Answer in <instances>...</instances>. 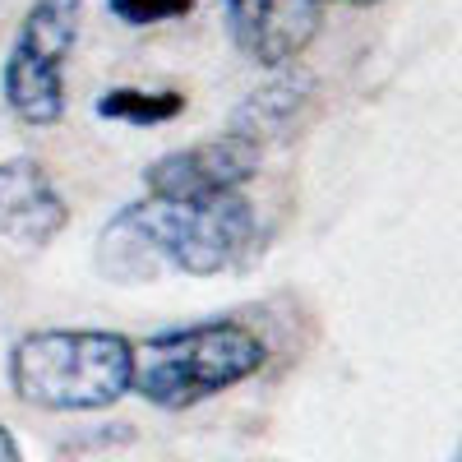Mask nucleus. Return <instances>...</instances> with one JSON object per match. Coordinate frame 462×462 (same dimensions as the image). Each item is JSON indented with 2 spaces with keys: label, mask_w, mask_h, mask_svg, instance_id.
<instances>
[{
  "label": "nucleus",
  "mask_w": 462,
  "mask_h": 462,
  "mask_svg": "<svg viewBox=\"0 0 462 462\" xmlns=\"http://www.w3.org/2000/svg\"><path fill=\"white\" fill-rule=\"evenodd\" d=\"M226 32L254 65L282 69L315 42L324 0H222Z\"/></svg>",
  "instance_id": "6"
},
{
  "label": "nucleus",
  "mask_w": 462,
  "mask_h": 462,
  "mask_svg": "<svg viewBox=\"0 0 462 462\" xmlns=\"http://www.w3.org/2000/svg\"><path fill=\"white\" fill-rule=\"evenodd\" d=\"M69 222L56 180L32 158L0 162V236L14 245H47Z\"/></svg>",
  "instance_id": "7"
},
{
  "label": "nucleus",
  "mask_w": 462,
  "mask_h": 462,
  "mask_svg": "<svg viewBox=\"0 0 462 462\" xmlns=\"http://www.w3.org/2000/svg\"><path fill=\"white\" fill-rule=\"evenodd\" d=\"M79 19L84 0H37L28 10L0 88L19 121L28 125H56L65 111V60L79 42Z\"/></svg>",
  "instance_id": "4"
},
{
  "label": "nucleus",
  "mask_w": 462,
  "mask_h": 462,
  "mask_svg": "<svg viewBox=\"0 0 462 462\" xmlns=\"http://www.w3.org/2000/svg\"><path fill=\"white\" fill-rule=\"evenodd\" d=\"M0 462H19V444L10 439V430L0 426Z\"/></svg>",
  "instance_id": "11"
},
{
  "label": "nucleus",
  "mask_w": 462,
  "mask_h": 462,
  "mask_svg": "<svg viewBox=\"0 0 462 462\" xmlns=\"http://www.w3.org/2000/svg\"><path fill=\"white\" fill-rule=\"evenodd\" d=\"M111 14L130 23V28H143V23H162V19H180L195 0H106Z\"/></svg>",
  "instance_id": "10"
},
{
  "label": "nucleus",
  "mask_w": 462,
  "mask_h": 462,
  "mask_svg": "<svg viewBox=\"0 0 462 462\" xmlns=\"http://www.w3.org/2000/svg\"><path fill=\"white\" fill-rule=\"evenodd\" d=\"M134 342L102 328H42L19 337L10 383L28 407L97 411L130 393Z\"/></svg>",
  "instance_id": "2"
},
{
  "label": "nucleus",
  "mask_w": 462,
  "mask_h": 462,
  "mask_svg": "<svg viewBox=\"0 0 462 462\" xmlns=\"http://www.w3.org/2000/svg\"><path fill=\"white\" fill-rule=\"evenodd\" d=\"M254 171H259V143L241 130H226L217 139L162 152L143 171V185L148 195H162V199H204V195L241 189Z\"/></svg>",
  "instance_id": "5"
},
{
  "label": "nucleus",
  "mask_w": 462,
  "mask_h": 462,
  "mask_svg": "<svg viewBox=\"0 0 462 462\" xmlns=\"http://www.w3.org/2000/svg\"><path fill=\"white\" fill-rule=\"evenodd\" d=\"M300 97H305V79H296V74H282L278 84L259 88V93L236 111V125H231V130H241V134H250V139L259 143L263 130H282V125L291 121L296 106H300Z\"/></svg>",
  "instance_id": "8"
},
{
  "label": "nucleus",
  "mask_w": 462,
  "mask_h": 462,
  "mask_svg": "<svg viewBox=\"0 0 462 462\" xmlns=\"http://www.w3.org/2000/svg\"><path fill=\"white\" fill-rule=\"evenodd\" d=\"M268 356V346L254 328L236 319H213V324H189L148 337L134 346L130 365V393H139L152 407L185 411L231 383L250 379Z\"/></svg>",
  "instance_id": "3"
},
{
  "label": "nucleus",
  "mask_w": 462,
  "mask_h": 462,
  "mask_svg": "<svg viewBox=\"0 0 462 462\" xmlns=\"http://www.w3.org/2000/svg\"><path fill=\"white\" fill-rule=\"evenodd\" d=\"M180 111L176 93H143V88H111L106 97H97V116L125 125H152V121H171Z\"/></svg>",
  "instance_id": "9"
},
{
  "label": "nucleus",
  "mask_w": 462,
  "mask_h": 462,
  "mask_svg": "<svg viewBox=\"0 0 462 462\" xmlns=\"http://www.w3.org/2000/svg\"><path fill=\"white\" fill-rule=\"evenodd\" d=\"M346 5H374V0H346Z\"/></svg>",
  "instance_id": "12"
},
{
  "label": "nucleus",
  "mask_w": 462,
  "mask_h": 462,
  "mask_svg": "<svg viewBox=\"0 0 462 462\" xmlns=\"http://www.w3.org/2000/svg\"><path fill=\"white\" fill-rule=\"evenodd\" d=\"M254 241V208L231 195L204 199H162L148 195L125 204L97 241V263L116 282H152L162 268H180L189 278H213L231 268Z\"/></svg>",
  "instance_id": "1"
}]
</instances>
